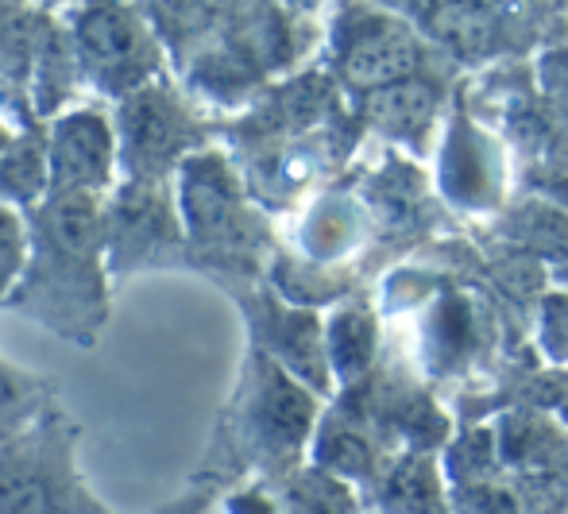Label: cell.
<instances>
[{
  "label": "cell",
  "instance_id": "obj_19",
  "mask_svg": "<svg viewBox=\"0 0 568 514\" xmlns=\"http://www.w3.org/2000/svg\"><path fill=\"white\" fill-rule=\"evenodd\" d=\"M565 411H568V406H565Z\"/></svg>",
  "mask_w": 568,
  "mask_h": 514
},
{
  "label": "cell",
  "instance_id": "obj_6",
  "mask_svg": "<svg viewBox=\"0 0 568 514\" xmlns=\"http://www.w3.org/2000/svg\"><path fill=\"white\" fill-rule=\"evenodd\" d=\"M437 109V90L422 78H406L372 98V120L395 135H418Z\"/></svg>",
  "mask_w": 568,
  "mask_h": 514
},
{
  "label": "cell",
  "instance_id": "obj_13",
  "mask_svg": "<svg viewBox=\"0 0 568 514\" xmlns=\"http://www.w3.org/2000/svg\"><path fill=\"white\" fill-rule=\"evenodd\" d=\"M495 468V445L491 433H468L449 456V472L460 480V487H476L484 484V476Z\"/></svg>",
  "mask_w": 568,
  "mask_h": 514
},
{
  "label": "cell",
  "instance_id": "obj_2",
  "mask_svg": "<svg viewBox=\"0 0 568 514\" xmlns=\"http://www.w3.org/2000/svg\"><path fill=\"white\" fill-rule=\"evenodd\" d=\"M379 20H375L364 36L352 39L341 54V70L352 85H379V90H387V85H395V82H406L410 70L418 67V59H422L418 43H414L403 28L379 23Z\"/></svg>",
  "mask_w": 568,
  "mask_h": 514
},
{
  "label": "cell",
  "instance_id": "obj_4",
  "mask_svg": "<svg viewBox=\"0 0 568 514\" xmlns=\"http://www.w3.org/2000/svg\"><path fill=\"white\" fill-rule=\"evenodd\" d=\"M109 159H113V140H109V128L98 117L62 120L51 143V171L62 194L105 182Z\"/></svg>",
  "mask_w": 568,
  "mask_h": 514
},
{
  "label": "cell",
  "instance_id": "obj_1",
  "mask_svg": "<svg viewBox=\"0 0 568 514\" xmlns=\"http://www.w3.org/2000/svg\"><path fill=\"white\" fill-rule=\"evenodd\" d=\"M78 47L85 67L109 85H132L155 62L140 20H132L124 8H90L78 23Z\"/></svg>",
  "mask_w": 568,
  "mask_h": 514
},
{
  "label": "cell",
  "instance_id": "obj_8",
  "mask_svg": "<svg viewBox=\"0 0 568 514\" xmlns=\"http://www.w3.org/2000/svg\"><path fill=\"white\" fill-rule=\"evenodd\" d=\"M0 514H59L51 476L31 461H0Z\"/></svg>",
  "mask_w": 568,
  "mask_h": 514
},
{
  "label": "cell",
  "instance_id": "obj_17",
  "mask_svg": "<svg viewBox=\"0 0 568 514\" xmlns=\"http://www.w3.org/2000/svg\"><path fill=\"white\" fill-rule=\"evenodd\" d=\"M16 395H20V391H16V380L4 372V367H0V411H4V406L12 403Z\"/></svg>",
  "mask_w": 568,
  "mask_h": 514
},
{
  "label": "cell",
  "instance_id": "obj_5",
  "mask_svg": "<svg viewBox=\"0 0 568 514\" xmlns=\"http://www.w3.org/2000/svg\"><path fill=\"white\" fill-rule=\"evenodd\" d=\"M379 503L387 514H445L437 464L429 456H410V461L395 464V472L383 480Z\"/></svg>",
  "mask_w": 568,
  "mask_h": 514
},
{
  "label": "cell",
  "instance_id": "obj_15",
  "mask_svg": "<svg viewBox=\"0 0 568 514\" xmlns=\"http://www.w3.org/2000/svg\"><path fill=\"white\" fill-rule=\"evenodd\" d=\"M456 507H460V514H523L507 492H499V487H491V484L460 487Z\"/></svg>",
  "mask_w": 568,
  "mask_h": 514
},
{
  "label": "cell",
  "instance_id": "obj_18",
  "mask_svg": "<svg viewBox=\"0 0 568 514\" xmlns=\"http://www.w3.org/2000/svg\"><path fill=\"white\" fill-rule=\"evenodd\" d=\"M0 148H4V132H0Z\"/></svg>",
  "mask_w": 568,
  "mask_h": 514
},
{
  "label": "cell",
  "instance_id": "obj_7",
  "mask_svg": "<svg viewBox=\"0 0 568 514\" xmlns=\"http://www.w3.org/2000/svg\"><path fill=\"white\" fill-rule=\"evenodd\" d=\"M260 425L263 433H267L271 441H278V445L294 449L302 437H306L310 430V399L302 395L294 383H286L278 372L267 375V387H263L260 395Z\"/></svg>",
  "mask_w": 568,
  "mask_h": 514
},
{
  "label": "cell",
  "instance_id": "obj_12",
  "mask_svg": "<svg viewBox=\"0 0 568 514\" xmlns=\"http://www.w3.org/2000/svg\"><path fill=\"white\" fill-rule=\"evenodd\" d=\"M322 461L329 464V468L344 472V476H367L372 464H375V453L359 430H352V425H337V430H325Z\"/></svg>",
  "mask_w": 568,
  "mask_h": 514
},
{
  "label": "cell",
  "instance_id": "obj_11",
  "mask_svg": "<svg viewBox=\"0 0 568 514\" xmlns=\"http://www.w3.org/2000/svg\"><path fill=\"white\" fill-rule=\"evenodd\" d=\"M283 514H352V492L325 472H306L286 487Z\"/></svg>",
  "mask_w": 568,
  "mask_h": 514
},
{
  "label": "cell",
  "instance_id": "obj_9",
  "mask_svg": "<svg viewBox=\"0 0 568 514\" xmlns=\"http://www.w3.org/2000/svg\"><path fill=\"white\" fill-rule=\"evenodd\" d=\"M499 449L507 453L510 464H523V468H546L557 456L565 453V441L557 437V430L541 417L518 414L510 417L499 430Z\"/></svg>",
  "mask_w": 568,
  "mask_h": 514
},
{
  "label": "cell",
  "instance_id": "obj_3",
  "mask_svg": "<svg viewBox=\"0 0 568 514\" xmlns=\"http://www.w3.org/2000/svg\"><path fill=\"white\" fill-rule=\"evenodd\" d=\"M186 117L163 93H135L124 104V148L140 171L171 163L186 140Z\"/></svg>",
  "mask_w": 568,
  "mask_h": 514
},
{
  "label": "cell",
  "instance_id": "obj_16",
  "mask_svg": "<svg viewBox=\"0 0 568 514\" xmlns=\"http://www.w3.org/2000/svg\"><path fill=\"white\" fill-rule=\"evenodd\" d=\"M20 263V229L8 213H0V286L8 283V275Z\"/></svg>",
  "mask_w": 568,
  "mask_h": 514
},
{
  "label": "cell",
  "instance_id": "obj_14",
  "mask_svg": "<svg viewBox=\"0 0 568 514\" xmlns=\"http://www.w3.org/2000/svg\"><path fill=\"white\" fill-rule=\"evenodd\" d=\"M0 182L12 190L16 198H36V190L43 187V159H39L36 140H28L23 148H16L0 167Z\"/></svg>",
  "mask_w": 568,
  "mask_h": 514
},
{
  "label": "cell",
  "instance_id": "obj_10",
  "mask_svg": "<svg viewBox=\"0 0 568 514\" xmlns=\"http://www.w3.org/2000/svg\"><path fill=\"white\" fill-rule=\"evenodd\" d=\"M333 364L341 367V375H359L375 356V321L367 318L364 310H344L337 321H333Z\"/></svg>",
  "mask_w": 568,
  "mask_h": 514
}]
</instances>
